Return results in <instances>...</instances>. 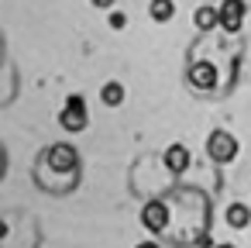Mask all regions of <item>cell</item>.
<instances>
[{"label":"cell","instance_id":"obj_7","mask_svg":"<svg viewBox=\"0 0 251 248\" xmlns=\"http://www.w3.org/2000/svg\"><path fill=\"white\" fill-rule=\"evenodd\" d=\"M189 165H193V152H189L186 145H179V141H176V145H169V148H165V169H169L172 176H182Z\"/></svg>","mask_w":251,"mask_h":248},{"label":"cell","instance_id":"obj_14","mask_svg":"<svg viewBox=\"0 0 251 248\" xmlns=\"http://www.w3.org/2000/svg\"><path fill=\"white\" fill-rule=\"evenodd\" d=\"M134 248H162L158 241H141V245H134Z\"/></svg>","mask_w":251,"mask_h":248},{"label":"cell","instance_id":"obj_4","mask_svg":"<svg viewBox=\"0 0 251 248\" xmlns=\"http://www.w3.org/2000/svg\"><path fill=\"white\" fill-rule=\"evenodd\" d=\"M141 224H145L148 234H162V231L169 227V207H165L162 200H148V203L141 207Z\"/></svg>","mask_w":251,"mask_h":248},{"label":"cell","instance_id":"obj_3","mask_svg":"<svg viewBox=\"0 0 251 248\" xmlns=\"http://www.w3.org/2000/svg\"><path fill=\"white\" fill-rule=\"evenodd\" d=\"M45 162H49L55 172H76V169H79V152H76L69 141H55L52 148H45Z\"/></svg>","mask_w":251,"mask_h":248},{"label":"cell","instance_id":"obj_12","mask_svg":"<svg viewBox=\"0 0 251 248\" xmlns=\"http://www.w3.org/2000/svg\"><path fill=\"white\" fill-rule=\"evenodd\" d=\"M124 25H127V14L124 11H110V28L114 31H124Z\"/></svg>","mask_w":251,"mask_h":248},{"label":"cell","instance_id":"obj_11","mask_svg":"<svg viewBox=\"0 0 251 248\" xmlns=\"http://www.w3.org/2000/svg\"><path fill=\"white\" fill-rule=\"evenodd\" d=\"M193 25H196L200 31H213V28L220 25V14H217V7H200V11L193 14Z\"/></svg>","mask_w":251,"mask_h":248},{"label":"cell","instance_id":"obj_8","mask_svg":"<svg viewBox=\"0 0 251 248\" xmlns=\"http://www.w3.org/2000/svg\"><path fill=\"white\" fill-rule=\"evenodd\" d=\"M148 18L155 25H169L176 18V0H151V4H148Z\"/></svg>","mask_w":251,"mask_h":248},{"label":"cell","instance_id":"obj_1","mask_svg":"<svg viewBox=\"0 0 251 248\" xmlns=\"http://www.w3.org/2000/svg\"><path fill=\"white\" fill-rule=\"evenodd\" d=\"M59 124H62V131H69V135L86 131L90 110H86V97H83V93H69V97H66V110L59 114Z\"/></svg>","mask_w":251,"mask_h":248},{"label":"cell","instance_id":"obj_6","mask_svg":"<svg viewBox=\"0 0 251 248\" xmlns=\"http://www.w3.org/2000/svg\"><path fill=\"white\" fill-rule=\"evenodd\" d=\"M189 83H193L196 90L210 93V90L217 86V66H213V62H193V66H189Z\"/></svg>","mask_w":251,"mask_h":248},{"label":"cell","instance_id":"obj_2","mask_svg":"<svg viewBox=\"0 0 251 248\" xmlns=\"http://www.w3.org/2000/svg\"><path fill=\"white\" fill-rule=\"evenodd\" d=\"M237 152H241V145H237V138H234L230 131H213V135L206 138V159L217 162V165L234 162Z\"/></svg>","mask_w":251,"mask_h":248},{"label":"cell","instance_id":"obj_16","mask_svg":"<svg viewBox=\"0 0 251 248\" xmlns=\"http://www.w3.org/2000/svg\"><path fill=\"white\" fill-rule=\"evenodd\" d=\"M217 248H237V245H217Z\"/></svg>","mask_w":251,"mask_h":248},{"label":"cell","instance_id":"obj_5","mask_svg":"<svg viewBox=\"0 0 251 248\" xmlns=\"http://www.w3.org/2000/svg\"><path fill=\"white\" fill-rule=\"evenodd\" d=\"M217 14H220V28H224L227 35H234V31H241L248 7H244V0H220Z\"/></svg>","mask_w":251,"mask_h":248},{"label":"cell","instance_id":"obj_9","mask_svg":"<svg viewBox=\"0 0 251 248\" xmlns=\"http://www.w3.org/2000/svg\"><path fill=\"white\" fill-rule=\"evenodd\" d=\"M124 83H117V80H110V83H103L100 86V100H103V107H121L124 104Z\"/></svg>","mask_w":251,"mask_h":248},{"label":"cell","instance_id":"obj_13","mask_svg":"<svg viewBox=\"0 0 251 248\" xmlns=\"http://www.w3.org/2000/svg\"><path fill=\"white\" fill-rule=\"evenodd\" d=\"M90 4H93L97 11H110V7L117 4V0H90Z\"/></svg>","mask_w":251,"mask_h":248},{"label":"cell","instance_id":"obj_15","mask_svg":"<svg viewBox=\"0 0 251 248\" xmlns=\"http://www.w3.org/2000/svg\"><path fill=\"white\" fill-rule=\"evenodd\" d=\"M7 231H11V227H7V220H0V241L7 238Z\"/></svg>","mask_w":251,"mask_h":248},{"label":"cell","instance_id":"obj_10","mask_svg":"<svg viewBox=\"0 0 251 248\" xmlns=\"http://www.w3.org/2000/svg\"><path fill=\"white\" fill-rule=\"evenodd\" d=\"M224 220H227L234 231H244V227L251 224V210H248L244 203H230V207H227V214H224Z\"/></svg>","mask_w":251,"mask_h":248}]
</instances>
